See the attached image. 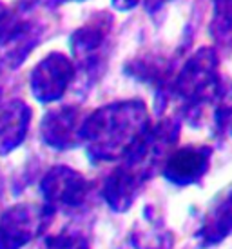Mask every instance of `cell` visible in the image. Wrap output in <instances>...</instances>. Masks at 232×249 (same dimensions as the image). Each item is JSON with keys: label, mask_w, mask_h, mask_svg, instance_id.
Returning a JSON list of instances; mask_svg holds the SVG:
<instances>
[{"label": "cell", "mask_w": 232, "mask_h": 249, "mask_svg": "<svg viewBox=\"0 0 232 249\" xmlns=\"http://www.w3.org/2000/svg\"><path fill=\"white\" fill-rule=\"evenodd\" d=\"M131 244L134 249H172L174 236L167 229L152 206H147L140 220L131 233Z\"/></svg>", "instance_id": "obj_5"}, {"label": "cell", "mask_w": 232, "mask_h": 249, "mask_svg": "<svg viewBox=\"0 0 232 249\" xmlns=\"http://www.w3.org/2000/svg\"><path fill=\"white\" fill-rule=\"evenodd\" d=\"M44 195L53 208L58 209H76L83 206L89 195V186L85 178L76 171L56 167L46 177L42 184Z\"/></svg>", "instance_id": "obj_2"}, {"label": "cell", "mask_w": 232, "mask_h": 249, "mask_svg": "<svg viewBox=\"0 0 232 249\" xmlns=\"http://www.w3.org/2000/svg\"><path fill=\"white\" fill-rule=\"evenodd\" d=\"M49 249H89L87 244L80 236H67L62 235L49 240Z\"/></svg>", "instance_id": "obj_6"}, {"label": "cell", "mask_w": 232, "mask_h": 249, "mask_svg": "<svg viewBox=\"0 0 232 249\" xmlns=\"http://www.w3.org/2000/svg\"><path fill=\"white\" fill-rule=\"evenodd\" d=\"M211 149L209 147H182L167 159L164 167L165 178L180 187L198 184L209 171Z\"/></svg>", "instance_id": "obj_3"}, {"label": "cell", "mask_w": 232, "mask_h": 249, "mask_svg": "<svg viewBox=\"0 0 232 249\" xmlns=\"http://www.w3.org/2000/svg\"><path fill=\"white\" fill-rule=\"evenodd\" d=\"M162 155V145L156 142L142 144L129 160L113 171L103 186V200L113 211L123 213L134 204L144 186L154 175Z\"/></svg>", "instance_id": "obj_1"}, {"label": "cell", "mask_w": 232, "mask_h": 249, "mask_svg": "<svg viewBox=\"0 0 232 249\" xmlns=\"http://www.w3.org/2000/svg\"><path fill=\"white\" fill-rule=\"evenodd\" d=\"M232 235V186H229L207 209L196 238L199 248H214Z\"/></svg>", "instance_id": "obj_4"}]
</instances>
